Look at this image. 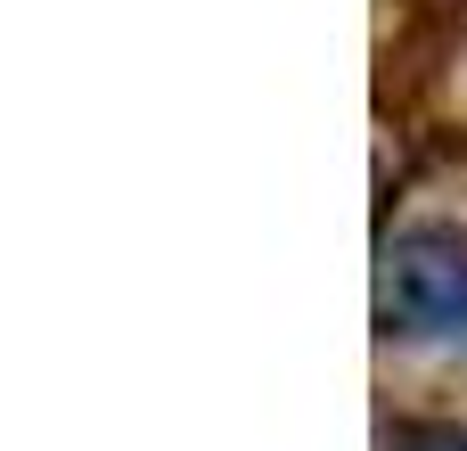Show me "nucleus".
I'll return each instance as SVG.
<instances>
[{"label": "nucleus", "mask_w": 467, "mask_h": 451, "mask_svg": "<svg viewBox=\"0 0 467 451\" xmlns=\"http://www.w3.org/2000/svg\"><path fill=\"white\" fill-rule=\"evenodd\" d=\"M402 451H467L460 427H402Z\"/></svg>", "instance_id": "obj_2"}, {"label": "nucleus", "mask_w": 467, "mask_h": 451, "mask_svg": "<svg viewBox=\"0 0 467 451\" xmlns=\"http://www.w3.org/2000/svg\"><path fill=\"white\" fill-rule=\"evenodd\" d=\"M378 320L394 337H467V230L402 222L378 255Z\"/></svg>", "instance_id": "obj_1"}]
</instances>
